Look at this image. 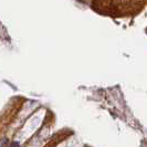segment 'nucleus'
<instances>
[{"label": "nucleus", "instance_id": "1", "mask_svg": "<svg viewBox=\"0 0 147 147\" xmlns=\"http://www.w3.org/2000/svg\"><path fill=\"white\" fill-rule=\"evenodd\" d=\"M8 146V140L7 138H3V140H0V147H7Z\"/></svg>", "mask_w": 147, "mask_h": 147}, {"label": "nucleus", "instance_id": "2", "mask_svg": "<svg viewBox=\"0 0 147 147\" xmlns=\"http://www.w3.org/2000/svg\"><path fill=\"white\" fill-rule=\"evenodd\" d=\"M10 147H19V143H17V142H12V143L10 144Z\"/></svg>", "mask_w": 147, "mask_h": 147}]
</instances>
